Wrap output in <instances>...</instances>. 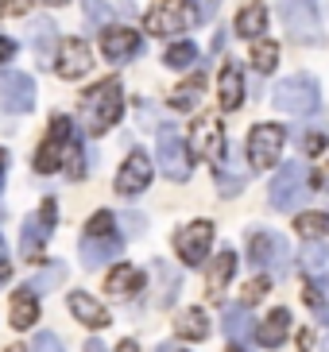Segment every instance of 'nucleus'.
I'll use <instances>...</instances> for the list:
<instances>
[{
    "mask_svg": "<svg viewBox=\"0 0 329 352\" xmlns=\"http://www.w3.org/2000/svg\"><path fill=\"white\" fill-rule=\"evenodd\" d=\"M120 113H124V89H120L116 78H105V82H97L93 89H85L82 104H78V120H82V128L89 135L109 132V128L120 120Z\"/></svg>",
    "mask_w": 329,
    "mask_h": 352,
    "instance_id": "nucleus-1",
    "label": "nucleus"
},
{
    "mask_svg": "<svg viewBox=\"0 0 329 352\" xmlns=\"http://www.w3.org/2000/svg\"><path fill=\"white\" fill-rule=\"evenodd\" d=\"M124 240L116 236V217L109 213V209H101V213H93L89 225H85V240H82V263L85 267H101V263H109V259L120 252Z\"/></svg>",
    "mask_w": 329,
    "mask_h": 352,
    "instance_id": "nucleus-2",
    "label": "nucleus"
},
{
    "mask_svg": "<svg viewBox=\"0 0 329 352\" xmlns=\"http://www.w3.org/2000/svg\"><path fill=\"white\" fill-rule=\"evenodd\" d=\"M271 104L279 113L287 116H310L314 109L321 104V94H318V82L310 74H295V78H283L271 94Z\"/></svg>",
    "mask_w": 329,
    "mask_h": 352,
    "instance_id": "nucleus-3",
    "label": "nucleus"
},
{
    "mask_svg": "<svg viewBox=\"0 0 329 352\" xmlns=\"http://www.w3.org/2000/svg\"><path fill=\"white\" fill-rule=\"evenodd\" d=\"M155 159L171 182H186L190 178V147L182 144V132L175 124H159L155 132Z\"/></svg>",
    "mask_w": 329,
    "mask_h": 352,
    "instance_id": "nucleus-4",
    "label": "nucleus"
},
{
    "mask_svg": "<svg viewBox=\"0 0 329 352\" xmlns=\"http://www.w3.org/2000/svg\"><path fill=\"white\" fill-rule=\"evenodd\" d=\"M306 194H310V166L306 163H283V170L271 182L268 201H271V209L290 213V209H299L306 201Z\"/></svg>",
    "mask_w": 329,
    "mask_h": 352,
    "instance_id": "nucleus-5",
    "label": "nucleus"
},
{
    "mask_svg": "<svg viewBox=\"0 0 329 352\" xmlns=\"http://www.w3.org/2000/svg\"><path fill=\"white\" fill-rule=\"evenodd\" d=\"M74 135H78V132H74L70 116H54L47 140L39 144V151H35V159H31L39 175H54V170H62V163H66V147H70Z\"/></svg>",
    "mask_w": 329,
    "mask_h": 352,
    "instance_id": "nucleus-6",
    "label": "nucleus"
},
{
    "mask_svg": "<svg viewBox=\"0 0 329 352\" xmlns=\"http://www.w3.org/2000/svg\"><path fill=\"white\" fill-rule=\"evenodd\" d=\"M248 259H252V267H259V271H283L290 263L287 236H283V232H268V228L248 232Z\"/></svg>",
    "mask_w": 329,
    "mask_h": 352,
    "instance_id": "nucleus-7",
    "label": "nucleus"
},
{
    "mask_svg": "<svg viewBox=\"0 0 329 352\" xmlns=\"http://www.w3.org/2000/svg\"><path fill=\"white\" fill-rule=\"evenodd\" d=\"M283 28L295 43H321L318 0H283Z\"/></svg>",
    "mask_w": 329,
    "mask_h": 352,
    "instance_id": "nucleus-8",
    "label": "nucleus"
},
{
    "mask_svg": "<svg viewBox=\"0 0 329 352\" xmlns=\"http://www.w3.org/2000/svg\"><path fill=\"white\" fill-rule=\"evenodd\" d=\"M283 144H287V128L279 124H256L248 132V159L256 170H268V166L279 163L283 155Z\"/></svg>",
    "mask_w": 329,
    "mask_h": 352,
    "instance_id": "nucleus-9",
    "label": "nucleus"
},
{
    "mask_svg": "<svg viewBox=\"0 0 329 352\" xmlns=\"http://www.w3.org/2000/svg\"><path fill=\"white\" fill-rule=\"evenodd\" d=\"M0 109L16 116L35 109V82L23 70H0Z\"/></svg>",
    "mask_w": 329,
    "mask_h": 352,
    "instance_id": "nucleus-10",
    "label": "nucleus"
},
{
    "mask_svg": "<svg viewBox=\"0 0 329 352\" xmlns=\"http://www.w3.org/2000/svg\"><path fill=\"white\" fill-rule=\"evenodd\" d=\"M151 175H155L151 155H147L144 147H132V151H128V159H124V166L116 170V194H124V197L144 194L147 182H151Z\"/></svg>",
    "mask_w": 329,
    "mask_h": 352,
    "instance_id": "nucleus-11",
    "label": "nucleus"
},
{
    "mask_svg": "<svg viewBox=\"0 0 329 352\" xmlns=\"http://www.w3.org/2000/svg\"><path fill=\"white\" fill-rule=\"evenodd\" d=\"M209 244H213V225L209 221H190L186 228H178V236H175V252L186 267H198L206 259Z\"/></svg>",
    "mask_w": 329,
    "mask_h": 352,
    "instance_id": "nucleus-12",
    "label": "nucleus"
},
{
    "mask_svg": "<svg viewBox=\"0 0 329 352\" xmlns=\"http://www.w3.org/2000/svg\"><path fill=\"white\" fill-rule=\"evenodd\" d=\"M190 151L202 159H225V128L217 116H202L194 128H190Z\"/></svg>",
    "mask_w": 329,
    "mask_h": 352,
    "instance_id": "nucleus-13",
    "label": "nucleus"
},
{
    "mask_svg": "<svg viewBox=\"0 0 329 352\" xmlns=\"http://www.w3.org/2000/svg\"><path fill=\"white\" fill-rule=\"evenodd\" d=\"M54 228V197H47L39 209V217H31L23 225V236H20V256L23 259H39V252L47 248V236Z\"/></svg>",
    "mask_w": 329,
    "mask_h": 352,
    "instance_id": "nucleus-14",
    "label": "nucleus"
},
{
    "mask_svg": "<svg viewBox=\"0 0 329 352\" xmlns=\"http://www.w3.org/2000/svg\"><path fill=\"white\" fill-rule=\"evenodd\" d=\"M144 23L151 35H178L190 23V16H186V8L178 0H155L151 12L144 16Z\"/></svg>",
    "mask_w": 329,
    "mask_h": 352,
    "instance_id": "nucleus-15",
    "label": "nucleus"
},
{
    "mask_svg": "<svg viewBox=\"0 0 329 352\" xmlns=\"http://www.w3.org/2000/svg\"><path fill=\"white\" fill-rule=\"evenodd\" d=\"M93 66V54L89 47H85L82 39H66L59 47V63H54V70H59V78H66V82H78L85 70Z\"/></svg>",
    "mask_w": 329,
    "mask_h": 352,
    "instance_id": "nucleus-16",
    "label": "nucleus"
},
{
    "mask_svg": "<svg viewBox=\"0 0 329 352\" xmlns=\"http://www.w3.org/2000/svg\"><path fill=\"white\" fill-rule=\"evenodd\" d=\"M217 101H221V113H237L244 104V70L237 63L221 66V78H217Z\"/></svg>",
    "mask_w": 329,
    "mask_h": 352,
    "instance_id": "nucleus-17",
    "label": "nucleus"
},
{
    "mask_svg": "<svg viewBox=\"0 0 329 352\" xmlns=\"http://www.w3.org/2000/svg\"><path fill=\"white\" fill-rule=\"evenodd\" d=\"M221 325H225V337H229V344H233V352H248V349H252L256 325H252V314H248L244 306H229L225 318H221Z\"/></svg>",
    "mask_w": 329,
    "mask_h": 352,
    "instance_id": "nucleus-18",
    "label": "nucleus"
},
{
    "mask_svg": "<svg viewBox=\"0 0 329 352\" xmlns=\"http://www.w3.org/2000/svg\"><path fill=\"white\" fill-rule=\"evenodd\" d=\"M140 51V35L124 23V28H105L101 35V54L109 58V63H120V58H128V54Z\"/></svg>",
    "mask_w": 329,
    "mask_h": 352,
    "instance_id": "nucleus-19",
    "label": "nucleus"
},
{
    "mask_svg": "<svg viewBox=\"0 0 329 352\" xmlns=\"http://www.w3.org/2000/svg\"><path fill=\"white\" fill-rule=\"evenodd\" d=\"M66 306H70V314L82 321V325H89V329H105V325L113 321V318H109V310H105L97 298H89L85 290H74L70 298H66Z\"/></svg>",
    "mask_w": 329,
    "mask_h": 352,
    "instance_id": "nucleus-20",
    "label": "nucleus"
},
{
    "mask_svg": "<svg viewBox=\"0 0 329 352\" xmlns=\"http://www.w3.org/2000/svg\"><path fill=\"white\" fill-rule=\"evenodd\" d=\"M287 333H290V310L287 306H279V310H271L268 318L256 325V341L264 344V349H279Z\"/></svg>",
    "mask_w": 329,
    "mask_h": 352,
    "instance_id": "nucleus-21",
    "label": "nucleus"
},
{
    "mask_svg": "<svg viewBox=\"0 0 329 352\" xmlns=\"http://www.w3.org/2000/svg\"><path fill=\"white\" fill-rule=\"evenodd\" d=\"M105 290H109L113 298H132V294H140V290H144V271H140V267H128V263H120V267L109 271Z\"/></svg>",
    "mask_w": 329,
    "mask_h": 352,
    "instance_id": "nucleus-22",
    "label": "nucleus"
},
{
    "mask_svg": "<svg viewBox=\"0 0 329 352\" xmlns=\"http://www.w3.org/2000/svg\"><path fill=\"white\" fill-rule=\"evenodd\" d=\"M233 271H237V256H233L229 248H221V252H217V259L209 263V275H206V294L213 302L225 294L229 279H233Z\"/></svg>",
    "mask_w": 329,
    "mask_h": 352,
    "instance_id": "nucleus-23",
    "label": "nucleus"
},
{
    "mask_svg": "<svg viewBox=\"0 0 329 352\" xmlns=\"http://www.w3.org/2000/svg\"><path fill=\"white\" fill-rule=\"evenodd\" d=\"M35 318H39V294H31L28 287L16 290V294H12V310H8L12 329H31Z\"/></svg>",
    "mask_w": 329,
    "mask_h": 352,
    "instance_id": "nucleus-24",
    "label": "nucleus"
},
{
    "mask_svg": "<svg viewBox=\"0 0 329 352\" xmlns=\"http://www.w3.org/2000/svg\"><path fill=\"white\" fill-rule=\"evenodd\" d=\"M264 28H268V8H264L259 0H252V4H244V8L237 12V35H244V39H259Z\"/></svg>",
    "mask_w": 329,
    "mask_h": 352,
    "instance_id": "nucleus-25",
    "label": "nucleus"
},
{
    "mask_svg": "<svg viewBox=\"0 0 329 352\" xmlns=\"http://www.w3.org/2000/svg\"><path fill=\"white\" fill-rule=\"evenodd\" d=\"M175 333L182 337V341H206V337H209V318L190 306V310H182L175 318Z\"/></svg>",
    "mask_w": 329,
    "mask_h": 352,
    "instance_id": "nucleus-26",
    "label": "nucleus"
},
{
    "mask_svg": "<svg viewBox=\"0 0 329 352\" xmlns=\"http://www.w3.org/2000/svg\"><path fill=\"white\" fill-rule=\"evenodd\" d=\"M202 94H206V78H202V74H194L190 82H182L175 94H171V104H175L178 113H190V109H198V104H202Z\"/></svg>",
    "mask_w": 329,
    "mask_h": 352,
    "instance_id": "nucleus-27",
    "label": "nucleus"
},
{
    "mask_svg": "<svg viewBox=\"0 0 329 352\" xmlns=\"http://www.w3.org/2000/svg\"><path fill=\"white\" fill-rule=\"evenodd\" d=\"M252 66H256L259 74H271L279 66V43L275 39H252Z\"/></svg>",
    "mask_w": 329,
    "mask_h": 352,
    "instance_id": "nucleus-28",
    "label": "nucleus"
},
{
    "mask_svg": "<svg viewBox=\"0 0 329 352\" xmlns=\"http://www.w3.org/2000/svg\"><path fill=\"white\" fill-rule=\"evenodd\" d=\"M54 35H59V28H54V23L47 20V16H39V20H35V28H31V47H35V54H39L43 63L51 58Z\"/></svg>",
    "mask_w": 329,
    "mask_h": 352,
    "instance_id": "nucleus-29",
    "label": "nucleus"
},
{
    "mask_svg": "<svg viewBox=\"0 0 329 352\" xmlns=\"http://www.w3.org/2000/svg\"><path fill=\"white\" fill-rule=\"evenodd\" d=\"M163 63L171 66V70H186V66H194V63H198V47H194L190 39L171 43V47H167V54H163Z\"/></svg>",
    "mask_w": 329,
    "mask_h": 352,
    "instance_id": "nucleus-30",
    "label": "nucleus"
},
{
    "mask_svg": "<svg viewBox=\"0 0 329 352\" xmlns=\"http://www.w3.org/2000/svg\"><path fill=\"white\" fill-rule=\"evenodd\" d=\"M62 279H66V267H62V263H51L47 271H39V275H31L28 290H31V294H47V290H54Z\"/></svg>",
    "mask_w": 329,
    "mask_h": 352,
    "instance_id": "nucleus-31",
    "label": "nucleus"
},
{
    "mask_svg": "<svg viewBox=\"0 0 329 352\" xmlns=\"http://www.w3.org/2000/svg\"><path fill=\"white\" fill-rule=\"evenodd\" d=\"M295 228H299L306 240H318V236H326V232H329V217H326V213H302V217L295 221Z\"/></svg>",
    "mask_w": 329,
    "mask_h": 352,
    "instance_id": "nucleus-32",
    "label": "nucleus"
},
{
    "mask_svg": "<svg viewBox=\"0 0 329 352\" xmlns=\"http://www.w3.org/2000/svg\"><path fill=\"white\" fill-rule=\"evenodd\" d=\"M302 298H306V306L314 310V318H318L321 325H329V302L321 298V287H318V283H306V290H302Z\"/></svg>",
    "mask_w": 329,
    "mask_h": 352,
    "instance_id": "nucleus-33",
    "label": "nucleus"
},
{
    "mask_svg": "<svg viewBox=\"0 0 329 352\" xmlns=\"http://www.w3.org/2000/svg\"><path fill=\"white\" fill-rule=\"evenodd\" d=\"M82 8H85V23H105L109 16H113V8H109L105 0H85Z\"/></svg>",
    "mask_w": 329,
    "mask_h": 352,
    "instance_id": "nucleus-34",
    "label": "nucleus"
},
{
    "mask_svg": "<svg viewBox=\"0 0 329 352\" xmlns=\"http://www.w3.org/2000/svg\"><path fill=\"white\" fill-rule=\"evenodd\" d=\"M302 263H306L310 271H321L329 263V248H326V244H310L306 256H302Z\"/></svg>",
    "mask_w": 329,
    "mask_h": 352,
    "instance_id": "nucleus-35",
    "label": "nucleus"
},
{
    "mask_svg": "<svg viewBox=\"0 0 329 352\" xmlns=\"http://www.w3.org/2000/svg\"><path fill=\"white\" fill-rule=\"evenodd\" d=\"M186 4H194V12H190V23H209L217 12V0H186Z\"/></svg>",
    "mask_w": 329,
    "mask_h": 352,
    "instance_id": "nucleus-36",
    "label": "nucleus"
},
{
    "mask_svg": "<svg viewBox=\"0 0 329 352\" xmlns=\"http://www.w3.org/2000/svg\"><path fill=\"white\" fill-rule=\"evenodd\" d=\"M268 290H271V279L268 275H256V279H248V287H244V302H259Z\"/></svg>",
    "mask_w": 329,
    "mask_h": 352,
    "instance_id": "nucleus-37",
    "label": "nucleus"
},
{
    "mask_svg": "<svg viewBox=\"0 0 329 352\" xmlns=\"http://www.w3.org/2000/svg\"><path fill=\"white\" fill-rule=\"evenodd\" d=\"M28 352H66V349H62V341L54 333H35V341H31Z\"/></svg>",
    "mask_w": 329,
    "mask_h": 352,
    "instance_id": "nucleus-38",
    "label": "nucleus"
},
{
    "mask_svg": "<svg viewBox=\"0 0 329 352\" xmlns=\"http://www.w3.org/2000/svg\"><path fill=\"white\" fill-rule=\"evenodd\" d=\"M321 147H326V135H321V132H318V135L310 132L306 140H302V151H306V155H318Z\"/></svg>",
    "mask_w": 329,
    "mask_h": 352,
    "instance_id": "nucleus-39",
    "label": "nucleus"
},
{
    "mask_svg": "<svg viewBox=\"0 0 329 352\" xmlns=\"http://www.w3.org/2000/svg\"><path fill=\"white\" fill-rule=\"evenodd\" d=\"M124 232H128V236H140V232H144V217H140V213H128V217H124Z\"/></svg>",
    "mask_w": 329,
    "mask_h": 352,
    "instance_id": "nucleus-40",
    "label": "nucleus"
},
{
    "mask_svg": "<svg viewBox=\"0 0 329 352\" xmlns=\"http://www.w3.org/2000/svg\"><path fill=\"white\" fill-rule=\"evenodd\" d=\"M12 51H16V47H12V39H4V35H0V66L12 58Z\"/></svg>",
    "mask_w": 329,
    "mask_h": 352,
    "instance_id": "nucleus-41",
    "label": "nucleus"
},
{
    "mask_svg": "<svg viewBox=\"0 0 329 352\" xmlns=\"http://www.w3.org/2000/svg\"><path fill=\"white\" fill-rule=\"evenodd\" d=\"M299 349H302V352H314V333H310V329L299 333Z\"/></svg>",
    "mask_w": 329,
    "mask_h": 352,
    "instance_id": "nucleus-42",
    "label": "nucleus"
},
{
    "mask_svg": "<svg viewBox=\"0 0 329 352\" xmlns=\"http://www.w3.org/2000/svg\"><path fill=\"white\" fill-rule=\"evenodd\" d=\"M116 352H140V349H136V341H120V344H116Z\"/></svg>",
    "mask_w": 329,
    "mask_h": 352,
    "instance_id": "nucleus-43",
    "label": "nucleus"
},
{
    "mask_svg": "<svg viewBox=\"0 0 329 352\" xmlns=\"http://www.w3.org/2000/svg\"><path fill=\"white\" fill-rule=\"evenodd\" d=\"M8 275H12V267H8V259H0V283L8 279Z\"/></svg>",
    "mask_w": 329,
    "mask_h": 352,
    "instance_id": "nucleus-44",
    "label": "nucleus"
},
{
    "mask_svg": "<svg viewBox=\"0 0 329 352\" xmlns=\"http://www.w3.org/2000/svg\"><path fill=\"white\" fill-rule=\"evenodd\" d=\"M28 4H31V0H12L8 8H12V12H23V8H28Z\"/></svg>",
    "mask_w": 329,
    "mask_h": 352,
    "instance_id": "nucleus-45",
    "label": "nucleus"
},
{
    "mask_svg": "<svg viewBox=\"0 0 329 352\" xmlns=\"http://www.w3.org/2000/svg\"><path fill=\"white\" fill-rule=\"evenodd\" d=\"M4 166H8V155H4V147H0V175H4Z\"/></svg>",
    "mask_w": 329,
    "mask_h": 352,
    "instance_id": "nucleus-46",
    "label": "nucleus"
},
{
    "mask_svg": "<svg viewBox=\"0 0 329 352\" xmlns=\"http://www.w3.org/2000/svg\"><path fill=\"white\" fill-rule=\"evenodd\" d=\"M318 352H329V337H326V341H321V344H318Z\"/></svg>",
    "mask_w": 329,
    "mask_h": 352,
    "instance_id": "nucleus-47",
    "label": "nucleus"
},
{
    "mask_svg": "<svg viewBox=\"0 0 329 352\" xmlns=\"http://www.w3.org/2000/svg\"><path fill=\"white\" fill-rule=\"evenodd\" d=\"M8 352H28V349H23V344H12V349Z\"/></svg>",
    "mask_w": 329,
    "mask_h": 352,
    "instance_id": "nucleus-48",
    "label": "nucleus"
},
{
    "mask_svg": "<svg viewBox=\"0 0 329 352\" xmlns=\"http://www.w3.org/2000/svg\"><path fill=\"white\" fill-rule=\"evenodd\" d=\"M8 4H12V0H0V16H4V8H8Z\"/></svg>",
    "mask_w": 329,
    "mask_h": 352,
    "instance_id": "nucleus-49",
    "label": "nucleus"
},
{
    "mask_svg": "<svg viewBox=\"0 0 329 352\" xmlns=\"http://www.w3.org/2000/svg\"><path fill=\"white\" fill-rule=\"evenodd\" d=\"M0 259H4V236H0Z\"/></svg>",
    "mask_w": 329,
    "mask_h": 352,
    "instance_id": "nucleus-50",
    "label": "nucleus"
},
{
    "mask_svg": "<svg viewBox=\"0 0 329 352\" xmlns=\"http://www.w3.org/2000/svg\"><path fill=\"white\" fill-rule=\"evenodd\" d=\"M326 290H329V279H326Z\"/></svg>",
    "mask_w": 329,
    "mask_h": 352,
    "instance_id": "nucleus-51",
    "label": "nucleus"
}]
</instances>
